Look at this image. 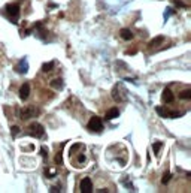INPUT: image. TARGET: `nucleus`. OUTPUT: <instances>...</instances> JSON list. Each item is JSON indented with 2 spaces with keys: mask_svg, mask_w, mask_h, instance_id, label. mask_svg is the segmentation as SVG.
Returning <instances> with one entry per match:
<instances>
[{
  "mask_svg": "<svg viewBox=\"0 0 191 193\" xmlns=\"http://www.w3.org/2000/svg\"><path fill=\"white\" fill-rule=\"evenodd\" d=\"M39 114H41V111L36 106H27L21 111V120H30V118L37 117Z\"/></svg>",
  "mask_w": 191,
  "mask_h": 193,
  "instance_id": "7ed1b4c3",
  "label": "nucleus"
},
{
  "mask_svg": "<svg viewBox=\"0 0 191 193\" xmlns=\"http://www.w3.org/2000/svg\"><path fill=\"white\" fill-rule=\"evenodd\" d=\"M99 193H106L108 192V189H100V190H97Z\"/></svg>",
  "mask_w": 191,
  "mask_h": 193,
  "instance_id": "a878e982",
  "label": "nucleus"
},
{
  "mask_svg": "<svg viewBox=\"0 0 191 193\" xmlns=\"http://www.w3.org/2000/svg\"><path fill=\"white\" fill-rule=\"evenodd\" d=\"M15 70H17L18 74H27V70H28V61H27V59L20 60L18 65L15 66Z\"/></svg>",
  "mask_w": 191,
  "mask_h": 193,
  "instance_id": "0eeeda50",
  "label": "nucleus"
},
{
  "mask_svg": "<svg viewBox=\"0 0 191 193\" xmlns=\"http://www.w3.org/2000/svg\"><path fill=\"white\" fill-rule=\"evenodd\" d=\"M119 117V109L118 108H111L108 111V112H106V120H114V118H118Z\"/></svg>",
  "mask_w": 191,
  "mask_h": 193,
  "instance_id": "9d476101",
  "label": "nucleus"
},
{
  "mask_svg": "<svg viewBox=\"0 0 191 193\" xmlns=\"http://www.w3.org/2000/svg\"><path fill=\"white\" fill-rule=\"evenodd\" d=\"M79 189H81L82 193H91L93 192V181L88 177L82 178V181H81V184H79Z\"/></svg>",
  "mask_w": 191,
  "mask_h": 193,
  "instance_id": "423d86ee",
  "label": "nucleus"
},
{
  "mask_svg": "<svg viewBox=\"0 0 191 193\" xmlns=\"http://www.w3.org/2000/svg\"><path fill=\"white\" fill-rule=\"evenodd\" d=\"M79 148H84V145L81 142H76V144H73V145H72V147H70V156H72V154H75L76 151L79 150Z\"/></svg>",
  "mask_w": 191,
  "mask_h": 193,
  "instance_id": "f3484780",
  "label": "nucleus"
},
{
  "mask_svg": "<svg viewBox=\"0 0 191 193\" xmlns=\"http://www.w3.org/2000/svg\"><path fill=\"white\" fill-rule=\"evenodd\" d=\"M160 148H161V142H160V141H155V142L152 144V151H154L155 154L160 153Z\"/></svg>",
  "mask_w": 191,
  "mask_h": 193,
  "instance_id": "a211bd4d",
  "label": "nucleus"
},
{
  "mask_svg": "<svg viewBox=\"0 0 191 193\" xmlns=\"http://www.w3.org/2000/svg\"><path fill=\"white\" fill-rule=\"evenodd\" d=\"M119 36H121L124 41H132L134 34H133V32H132V30H128V29H123V30L119 32Z\"/></svg>",
  "mask_w": 191,
  "mask_h": 193,
  "instance_id": "9b49d317",
  "label": "nucleus"
},
{
  "mask_svg": "<svg viewBox=\"0 0 191 193\" xmlns=\"http://www.w3.org/2000/svg\"><path fill=\"white\" fill-rule=\"evenodd\" d=\"M28 94H30V85L25 83V84H23L21 88H20V99H21V101H27V99H28Z\"/></svg>",
  "mask_w": 191,
  "mask_h": 193,
  "instance_id": "1a4fd4ad",
  "label": "nucleus"
},
{
  "mask_svg": "<svg viewBox=\"0 0 191 193\" xmlns=\"http://www.w3.org/2000/svg\"><path fill=\"white\" fill-rule=\"evenodd\" d=\"M112 99L115 102H125L127 101V90L121 83L115 84V87L112 88Z\"/></svg>",
  "mask_w": 191,
  "mask_h": 193,
  "instance_id": "f257e3e1",
  "label": "nucleus"
},
{
  "mask_svg": "<svg viewBox=\"0 0 191 193\" xmlns=\"http://www.w3.org/2000/svg\"><path fill=\"white\" fill-rule=\"evenodd\" d=\"M172 14H173V9H166V12H164V20H167V18L170 17V15H172Z\"/></svg>",
  "mask_w": 191,
  "mask_h": 193,
  "instance_id": "412c9836",
  "label": "nucleus"
},
{
  "mask_svg": "<svg viewBox=\"0 0 191 193\" xmlns=\"http://www.w3.org/2000/svg\"><path fill=\"white\" fill-rule=\"evenodd\" d=\"M155 112L158 115H161L163 118H169V115H170V112L166 108H163V106H155Z\"/></svg>",
  "mask_w": 191,
  "mask_h": 193,
  "instance_id": "f8f14e48",
  "label": "nucleus"
},
{
  "mask_svg": "<svg viewBox=\"0 0 191 193\" xmlns=\"http://www.w3.org/2000/svg\"><path fill=\"white\" fill-rule=\"evenodd\" d=\"M11 133H12V136H17V135L20 133V127H18V126H12V129H11Z\"/></svg>",
  "mask_w": 191,
  "mask_h": 193,
  "instance_id": "aec40b11",
  "label": "nucleus"
},
{
  "mask_svg": "<svg viewBox=\"0 0 191 193\" xmlns=\"http://www.w3.org/2000/svg\"><path fill=\"white\" fill-rule=\"evenodd\" d=\"M170 178H172V174H170V172H166V174L163 175V178H161V183H163V184H167V183L170 181Z\"/></svg>",
  "mask_w": 191,
  "mask_h": 193,
  "instance_id": "6ab92c4d",
  "label": "nucleus"
},
{
  "mask_svg": "<svg viewBox=\"0 0 191 193\" xmlns=\"http://www.w3.org/2000/svg\"><path fill=\"white\" fill-rule=\"evenodd\" d=\"M28 135L30 136H34V138H42L45 135V129L42 124L39 123H32L30 127H28Z\"/></svg>",
  "mask_w": 191,
  "mask_h": 193,
  "instance_id": "20e7f679",
  "label": "nucleus"
},
{
  "mask_svg": "<svg viewBox=\"0 0 191 193\" xmlns=\"http://www.w3.org/2000/svg\"><path fill=\"white\" fill-rule=\"evenodd\" d=\"M20 5L18 3H8L5 6V11H6V15L8 18L12 21V23H17L18 17H20Z\"/></svg>",
  "mask_w": 191,
  "mask_h": 193,
  "instance_id": "f03ea898",
  "label": "nucleus"
},
{
  "mask_svg": "<svg viewBox=\"0 0 191 193\" xmlns=\"http://www.w3.org/2000/svg\"><path fill=\"white\" fill-rule=\"evenodd\" d=\"M52 67H54V61H50V63H45L42 66V70L48 74V72H52Z\"/></svg>",
  "mask_w": 191,
  "mask_h": 193,
  "instance_id": "dca6fc26",
  "label": "nucleus"
},
{
  "mask_svg": "<svg viewBox=\"0 0 191 193\" xmlns=\"http://www.w3.org/2000/svg\"><path fill=\"white\" fill-rule=\"evenodd\" d=\"M161 42H164V36H157V38H154V39L151 41L148 47H150V48H154V47H158Z\"/></svg>",
  "mask_w": 191,
  "mask_h": 193,
  "instance_id": "ddd939ff",
  "label": "nucleus"
},
{
  "mask_svg": "<svg viewBox=\"0 0 191 193\" xmlns=\"http://www.w3.org/2000/svg\"><path fill=\"white\" fill-rule=\"evenodd\" d=\"M88 129L91 132H102L103 130V121L100 117H91L88 121Z\"/></svg>",
  "mask_w": 191,
  "mask_h": 193,
  "instance_id": "39448f33",
  "label": "nucleus"
},
{
  "mask_svg": "<svg viewBox=\"0 0 191 193\" xmlns=\"http://www.w3.org/2000/svg\"><path fill=\"white\" fill-rule=\"evenodd\" d=\"M84 162H85V156H84V154H79V156H78V163H84Z\"/></svg>",
  "mask_w": 191,
  "mask_h": 193,
  "instance_id": "b1692460",
  "label": "nucleus"
},
{
  "mask_svg": "<svg viewBox=\"0 0 191 193\" xmlns=\"http://www.w3.org/2000/svg\"><path fill=\"white\" fill-rule=\"evenodd\" d=\"M61 162H63V159H61V151L57 154V157H55V163L57 165H61Z\"/></svg>",
  "mask_w": 191,
  "mask_h": 193,
  "instance_id": "5701e85b",
  "label": "nucleus"
},
{
  "mask_svg": "<svg viewBox=\"0 0 191 193\" xmlns=\"http://www.w3.org/2000/svg\"><path fill=\"white\" fill-rule=\"evenodd\" d=\"M179 99L190 101V99H191V90H184V92H181V93H179Z\"/></svg>",
  "mask_w": 191,
  "mask_h": 193,
  "instance_id": "2eb2a0df",
  "label": "nucleus"
},
{
  "mask_svg": "<svg viewBox=\"0 0 191 193\" xmlns=\"http://www.w3.org/2000/svg\"><path fill=\"white\" fill-rule=\"evenodd\" d=\"M41 154H42V157H43V160H46L48 154H46V148H45V147H42L41 148Z\"/></svg>",
  "mask_w": 191,
  "mask_h": 193,
  "instance_id": "4be33fe9",
  "label": "nucleus"
},
{
  "mask_svg": "<svg viewBox=\"0 0 191 193\" xmlns=\"http://www.w3.org/2000/svg\"><path fill=\"white\" fill-rule=\"evenodd\" d=\"M51 87H54V88H57V90H61V88L64 87V84H63V79L57 78V79L51 81Z\"/></svg>",
  "mask_w": 191,
  "mask_h": 193,
  "instance_id": "4468645a",
  "label": "nucleus"
},
{
  "mask_svg": "<svg viewBox=\"0 0 191 193\" xmlns=\"http://www.w3.org/2000/svg\"><path fill=\"white\" fill-rule=\"evenodd\" d=\"M51 193H58V192H61V189L60 187H51Z\"/></svg>",
  "mask_w": 191,
  "mask_h": 193,
  "instance_id": "393cba45",
  "label": "nucleus"
},
{
  "mask_svg": "<svg viewBox=\"0 0 191 193\" xmlns=\"http://www.w3.org/2000/svg\"><path fill=\"white\" fill-rule=\"evenodd\" d=\"M161 101L164 102V103H172V102L175 101V96H173V93L170 92V88H164V90H163Z\"/></svg>",
  "mask_w": 191,
  "mask_h": 193,
  "instance_id": "6e6552de",
  "label": "nucleus"
}]
</instances>
